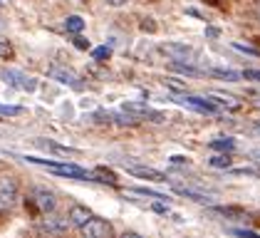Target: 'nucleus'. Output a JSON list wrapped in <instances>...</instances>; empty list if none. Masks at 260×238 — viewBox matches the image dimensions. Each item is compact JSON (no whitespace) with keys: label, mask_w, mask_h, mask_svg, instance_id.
I'll use <instances>...</instances> for the list:
<instances>
[{"label":"nucleus","mask_w":260,"mask_h":238,"mask_svg":"<svg viewBox=\"0 0 260 238\" xmlns=\"http://www.w3.org/2000/svg\"><path fill=\"white\" fill-rule=\"evenodd\" d=\"M30 164H40L45 169H50L52 174L57 176H67V178H77V181H97L94 174H89L87 169H82L77 164H67V161H50V159H35V157H20Z\"/></svg>","instance_id":"obj_1"},{"label":"nucleus","mask_w":260,"mask_h":238,"mask_svg":"<svg viewBox=\"0 0 260 238\" xmlns=\"http://www.w3.org/2000/svg\"><path fill=\"white\" fill-rule=\"evenodd\" d=\"M18 201V181L13 176H0V216L8 214Z\"/></svg>","instance_id":"obj_2"},{"label":"nucleus","mask_w":260,"mask_h":238,"mask_svg":"<svg viewBox=\"0 0 260 238\" xmlns=\"http://www.w3.org/2000/svg\"><path fill=\"white\" fill-rule=\"evenodd\" d=\"M47 77L55 79V82H60V84H67V87H72V90H84V82H82L80 75H75L72 70H67V67H62V65H52L50 70H47Z\"/></svg>","instance_id":"obj_3"},{"label":"nucleus","mask_w":260,"mask_h":238,"mask_svg":"<svg viewBox=\"0 0 260 238\" xmlns=\"http://www.w3.org/2000/svg\"><path fill=\"white\" fill-rule=\"evenodd\" d=\"M0 77H3V82H8L10 87H18L22 92H35L38 90V79L27 77V75H22L18 70H3Z\"/></svg>","instance_id":"obj_4"},{"label":"nucleus","mask_w":260,"mask_h":238,"mask_svg":"<svg viewBox=\"0 0 260 238\" xmlns=\"http://www.w3.org/2000/svg\"><path fill=\"white\" fill-rule=\"evenodd\" d=\"M80 233H82V238H112V226L104 218L92 216L80 228Z\"/></svg>","instance_id":"obj_5"},{"label":"nucleus","mask_w":260,"mask_h":238,"mask_svg":"<svg viewBox=\"0 0 260 238\" xmlns=\"http://www.w3.org/2000/svg\"><path fill=\"white\" fill-rule=\"evenodd\" d=\"M179 102L183 107H188V109H196L201 114H216L220 109V104H213V99L211 97H196V95H183L179 97Z\"/></svg>","instance_id":"obj_6"},{"label":"nucleus","mask_w":260,"mask_h":238,"mask_svg":"<svg viewBox=\"0 0 260 238\" xmlns=\"http://www.w3.org/2000/svg\"><path fill=\"white\" fill-rule=\"evenodd\" d=\"M32 201H35V206L40 209L42 214H52L57 209V196L50 189H45V186H35L32 189Z\"/></svg>","instance_id":"obj_7"},{"label":"nucleus","mask_w":260,"mask_h":238,"mask_svg":"<svg viewBox=\"0 0 260 238\" xmlns=\"http://www.w3.org/2000/svg\"><path fill=\"white\" fill-rule=\"evenodd\" d=\"M121 112L132 114L137 122H141V119H161L159 112H154L151 107H146V104H141V102H124V104H121Z\"/></svg>","instance_id":"obj_8"},{"label":"nucleus","mask_w":260,"mask_h":238,"mask_svg":"<svg viewBox=\"0 0 260 238\" xmlns=\"http://www.w3.org/2000/svg\"><path fill=\"white\" fill-rule=\"evenodd\" d=\"M161 52L169 55V57H174V62H186V60H191L196 55L193 47L181 45V42H166V45H161Z\"/></svg>","instance_id":"obj_9"},{"label":"nucleus","mask_w":260,"mask_h":238,"mask_svg":"<svg viewBox=\"0 0 260 238\" xmlns=\"http://www.w3.org/2000/svg\"><path fill=\"white\" fill-rule=\"evenodd\" d=\"M70 216H47L45 221H42V231L45 233H50V236H62L67 228H70Z\"/></svg>","instance_id":"obj_10"},{"label":"nucleus","mask_w":260,"mask_h":238,"mask_svg":"<svg viewBox=\"0 0 260 238\" xmlns=\"http://www.w3.org/2000/svg\"><path fill=\"white\" fill-rule=\"evenodd\" d=\"M124 169L132 174V176L146 178V181H166V174H161L151 166H141V164H124Z\"/></svg>","instance_id":"obj_11"},{"label":"nucleus","mask_w":260,"mask_h":238,"mask_svg":"<svg viewBox=\"0 0 260 238\" xmlns=\"http://www.w3.org/2000/svg\"><path fill=\"white\" fill-rule=\"evenodd\" d=\"M89 218H92V211H89L87 206H72V209H70V221H72V226H77V228H82Z\"/></svg>","instance_id":"obj_12"},{"label":"nucleus","mask_w":260,"mask_h":238,"mask_svg":"<svg viewBox=\"0 0 260 238\" xmlns=\"http://www.w3.org/2000/svg\"><path fill=\"white\" fill-rule=\"evenodd\" d=\"M174 189H176V194L193 198V201H199V203H211V201H213L208 194H203V191H199V189H191V186H179V184H176Z\"/></svg>","instance_id":"obj_13"},{"label":"nucleus","mask_w":260,"mask_h":238,"mask_svg":"<svg viewBox=\"0 0 260 238\" xmlns=\"http://www.w3.org/2000/svg\"><path fill=\"white\" fill-rule=\"evenodd\" d=\"M208 146H211V149H216V152H233V149H236V139H231V137L213 139Z\"/></svg>","instance_id":"obj_14"},{"label":"nucleus","mask_w":260,"mask_h":238,"mask_svg":"<svg viewBox=\"0 0 260 238\" xmlns=\"http://www.w3.org/2000/svg\"><path fill=\"white\" fill-rule=\"evenodd\" d=\"M208 75H213V77H218V79H228V82H236V79L243 77V75L233 72V70H220V67H211Z\"/></svg>","instance_id":"obj_15"},{"label":"nucleus","mask_w":260,"mask_h":238,"mask_svg":"<svg viewBox=\"0 0 260 238\" xmlns=\"http://www.w3.org/2000/svg\"><path fill=\"white\" fill-rule=\"evenodd\" d=\"M64 30L77 35V33H82V30H84V20H82L80 15H70V18L64 20Z\"/></svg>","instance_id":"obj_16"},{"label":"nucleus","mask_w":260,"mask_h":238,"mask_svg":"<svg viewBox=\"0 0 260 238\" xmlns=\"http://www.w3.org/2000/svg\"><path fill=\"white\" fill-rule=\"evenodd\" d=\"M25 112V107H18V104H0V117H18Z\"/></svg>","instance_id":"obj_17"},{"label":"nucleus","mask_w":260,"mask_h":238,"mask_svg":"<svg viewBox=\"0 0 260 238\" xmlns=\"http://www.w3.org/2000/svg\"><path fill=\"white\" fill-rule=\"evenodd\" d=\"M94 176H97V181H102V184H104V181H109V184H117V176H114L109 169H97V171H94Z\"/></svg>","instance_id":"obj_18"},{"label":"nucleus","mask_w":260,"mask_h":238,"mask_svg":"<svg viewBox=\"0 0 260 238\" xmlns=\"http://www.w3.org/2000/svg\"><path fill=\"white\" fill-rule=\"evenodd\" d=\"M208 164H211L213 169H228V166H231V159L223 154V157H213L211 161H208Z\"/></svg>","instance_id":"obj_19"},{"label":"nucleus","mask_w":260,"mask_h":238,"mask_svg":"<svg viewBox=\"0 0 260 238\" xmlns=\"http://www.w3.org/2000/svg\"><path fill=\"white\" fill-rule=\"evenodd\" d=\"M109 55H112V47H107V45H102V47H97V50L92 52L94 60H104V57H109Z\"/></svg>","instance_id":"obj_20"},{"label":"nucleus","mask_w":260,"mask_h":238,"mask_svg":"<svg viewBox=\"0 0 260 238\" xmlns=\"http://www.w3.org/2000/svg\"><path fill=\"white\" fill-rule=\"evenodd\" d=\"M233 236H238V238H260L255 231H245V228H236V231H233Z\"/></svg>","instance_id":"obj_21"},{"label":"nucleus","mask_w":260,"mask_h":238,"mask_svg":"<svg viewBox=\"0 0 260 238\" xmlns=\"http://www.w3.org/2000/svg\"><path fill=\"white\" fill-rule=\"evenodd\" d=\"M243 77L250 79V82H260V70H245V72H243Z\"/></svg>","instance_id":"obj_22"},{"label":"nucleus","mask_w":260,"mask_h":238,"mask_svg":"<svg viewBox=\"0 0 260 238\" xmlns=\"http://www.w3.org/2000/svg\"><path fill=\"white\" fill-rule=\"evenodd\" d=\"M233 47H236V50H240V52H248V55H253V57H258V55H260L258 50H250V47H245V45H240V42H233Z\"/></svg>","instance_id":"obj_23"},{"label":"nucleus","mask_w":260,"mask_h":238,"mask_svg":"<svg viewBox=\"0 0 260 238\" xmlns=\"http://www.w3.org/2000/svg\"><path fill=\"white\" fill-rule=\"evenodd\" d=\"M75 45H77L80 50H89V40H82V38H77V40H75Z\"/></svg>","instance_id":"obj_24"},{"label":"nucleus","mask_w":260,"mask_h":238,"mask_svg":"<svg viewBox=\"0 0 260 238\" xmlns=\"http://www.w3.org/2000/svg\"><path fill=\"white\" fill-rule=\"evenodd\" d=\"M121 238H141V236H139V233H134V231H126Z\"/></svg>","instance_id":"obj_25"},{"label":"nucleus","mask_w":260,"mask_h":238,"mask_svg":"<svg viewBox=\"0 0 260 238\" xmlns=\"http://www.w3.org/2000/svg\"><path fill=\"white\" fill-rule=\"evenodd\" d=\"M250 157L258 159V161H260V149H253V152H250Z\"/></svg>","instance_id":"obj_26"},{"label":"nucleus","mask_w":260,"mask_h":238,"mask_svg":"<svg viewBox=\"0 0 260 238\" xmlns=\"http://www.w3.org/2000/svg\"><path fill=\"white\" fill-rule=\"evenodd\" d=\"M253 132H255V134H260V122L255 124V127H253Z\"/></svg>","instance_id":"obj_27"}]
</instances>
